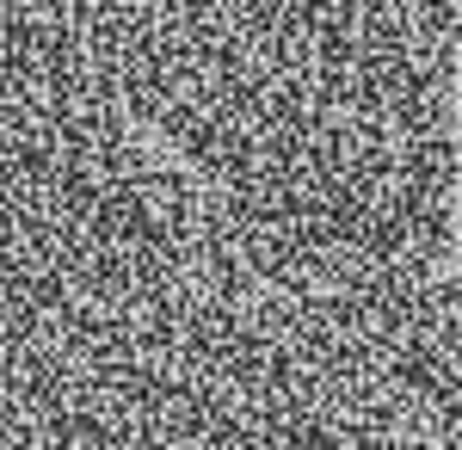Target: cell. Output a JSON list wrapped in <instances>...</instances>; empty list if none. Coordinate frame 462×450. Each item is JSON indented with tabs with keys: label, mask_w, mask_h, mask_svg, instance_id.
<instances>
[{
	"label": "cell",
	"mask_w": 462,
	"mask_h": 450,
	"mask_svg": "<svg viewBox=\"0 0 462 450\" xmlns=\"http://www.w3.org/2000/svg\"><path fill=\"white\" fill-rule=\"evenodd\" d=\"M0 450H457V389L259 277L0 247Z\"/></svg>",
	"instance_id": "1"
}]
</instances>
